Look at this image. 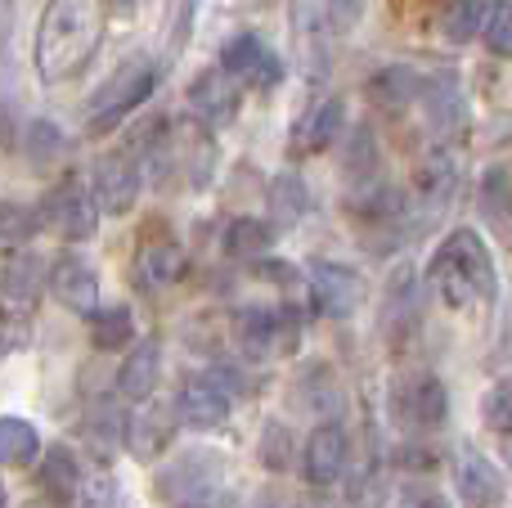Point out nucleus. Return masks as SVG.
I'll use <instances>...</instances> for the list:
<instances>
[{"label":"nucleus","mask_w":512,"mask_h":508,"mask_svg":"<svg viewBox=\"0 0 512 508\" xmlns=\"http://www.w3.org/2000/svg\"><path fill=\"white\" fill-rule=\"evenodd\" d=\"M104 0H45L32 36V63L45 86H68L86 77L104 45Z\"/></svg>","instance_id":"1"},{"label":"nucleus","mask_w":512,"mask_h":508,"mask_svg":"<svg viewBox=\"0 0 512 508\" xmlns=\"http://www.w3.org/2000/svg\"><path fill=\"white\" fill-rule=\"evenodd\" d=\"M427 279H432L436 297L450 311H481L499 293L495 257H490L486 239L477 230H468V225L441 239V248L432 252V266H427Z\"/></svg>","instance_id":"2"},{"label":"nucleus","mask_w":512,"mask_h":508,"mask_svg":"<svg viewBox=\"0 0 512 508\" xmlns=\"http://www.w3.org/2000/svg\"><path fill=\"white\" fill-rule=\"evenodd\" d=\"M153 90H158V63L149 54H135V59L117 63L104 77V86H95L86 104V131L90 135H108L126 122L140 104H149Z\"/></svg>","instance_id":"3"},{"label":"nucleus","mask_w":512,"mask_h":508,"mask_svg":"<svg viewBox=\"0 0 512 508\" xmlns=\"http://www.w3.org/2000/svg\"><path fill=\"white\" fill-rule=\"evenodd\" d=\"M41 225H50V230L59 234V239H68V243L95 239L99 203H95V194H90V185H81L77 176L59 180V185L45 194V203H41Z\"/></svg>","instance_id":"4"},{"label":"nucleus","mask_w":512,"mask_h":508,"mask_svg":"<svg viewBox=\"0 0 512 508\" xmlns=\"http://www.w3.org/2000/svg\"><path fill=\"white\" fill-rule=\"evenodd\" d=\"M144 185V167L131 149H113V153H99L95 167H90V194H95L99 212L108 216H126L140 198Z\"/></svg>","instance_id":"5"},{"label":"nucleus","mask_w":512,"mask_h":508,"mask_svg":"<svg viewBox=\"0 0 512 508\" xmlns=\"http://www.w3.org/2000/svg\"><path fill=\"white\" fill-rule=\"evenodd\" d=\"M306 284H310V302H315V311L333 315V320L355 315L364 306V297H369L364 275L355 266H342V261H315L310 275H306Z\"/></svg>","instance_id":"6"},{"label":"nucleus","mask_w":512,"mask_h":508,"mask_svg":"<svg viewBox=\"0 0 512 508\" xmlns=\"http://www.w3.org/2000/svg\"><path fill=\"white\" fill-rule=\"evenodd\" d=\"M221 68L230 72L239 86H252V90H274L283 81L279 50H270V45H265L261 36H252V32H239V36H230V41H225Z\"/></svg>","instance_id":"7"},{"label":"nucleus","mask_w":512,"mask_h":508,"mask_svg":"<svg viewBox=\"0 0 512 508\" xmlns=\"http://www.w3.org/2000/svg\"><path fill=\"white\" fill-rule=\"evenodd\" d=\"M189 108L203 126H230L239 122V108H243V86L230 77V72L216 63V68L194 72L189 81Z\"/></svg>","instance_id":"8"},{"label":"nucleus","mask_w":512,"mask_h":508,"mask_svg":"<svg viewBox=\"0 0 512 508\" xmlns=\"http://www.w3.org/2000/svg\"><path fill=\"white\" fill-rule=\"evenodd\" d=\"M454 194H459V153L454 149H432L418 158L414 167V203L423 207L427 216H441L445 207L454 203Z\"/></svg>","instance_id":"9"},{"label":"nucleus","mask_w":512,"mask_h":508,"mask_svg":"<svg viewBox=\"0 0 512 508\" xmlns=\"http://www.w3.org/2000/svg\"><path fill=\"white\" fill-rule=\"evenodd\" d=\"M342 131H346V104L337 95H324L319 104H310L306 113L297 117L288 149H292V158H310V153L333 149Z\"/></svg>","instance_id":"10"},{"label":"nucleus","mask_w":512,"mask_h":508,"mask_svg":"<svg viewBox=\"0 0 512 508\" xmlns=\"http://www.w3.org/2000/svg\"><path fill=\"white\" fill-rule=\"evenodd\" d=\"M454 486H459L463 508H504L508 500V482L486 455H477L472 446L459 450V464H454Z\"/></svg>","instance_id":"11"},{"label":"nucleus","mask_w":512,"mask_h":508,"mask_svg":"<svg viewBox=\"0 0 512 508\" xmlns=\"http://www.w3.org/2000/svg\"><path fill=\"white\" fill-rule=\"evenodd\" d=\"M50 293L59 297L68 311L77 315H95L99 311V275L86 257L77 252H63L59 261L50 266Z\"/></svg>","instance_id":"12"},{"label":"nucleus","mask_w":512,"mask_h":508,"mask_svg":"<svg viewBox=\"0 0 512 508\" xmlns=\"http://www.w3.org/2000/svg\"><path fill=\"white\" fill-rule=\"evenodd\" d=\"M301 473H306L310 486H333L337 477L346 473V432L337 428V423H319V428L306 437Z\"/></svg>","instance_id":"13"},{"label":"nucleus","mask_w":512,"mask_h":508,"mask_svg":"<svg viewBox=\"0 0 512 508\" xmlns=\"http://www.w3.org/2000/svg\"><path fill=\"white\" fill-rule=\"evenodd\" d=\"M158 374H162V351L153 338L135 342L131 351H126L122 369H117V396L131 405H144L153 396V387H158Z\"/></svg>","instance_id":"14"},{"label":"nucleus","mask_w":512,"mask_h":508,"mask_svg":"<svg viewBox=\"0 0 512 508\" xmlns=\"http://www.w3.org/2000/svg\"><path fill=\"white\" fill-rule=\"evenodd\" d=\"M185 248H180L176 239H149L140 243V252H135V275H140L144 288H171L185 279Z\"/></svg>","instance_id":"15"},{"label":"nucleus","mask_w":512,"mask_h":508,"mask_svg":"<svg viewBox=\"0 0 512 508\" xmlns=\"http://www.w3.org/2000/svg\"><path fill=\"white\" fill-rule=\"evenodd\" d=\"M180 419L198 432L221 428V423L230 419V396H225L212 378H194V383H185V392H180Z\"/></svg>","instance_id":"16"},{"label":"nucleus","mask_w":512,"mask_h":508,"mask_svg":"<svg viewBox=\"0 0 512 508\" xmlns=\"http://www.w3.org/2000/svg\"><path fill=\"white\" fill-rule=\"evenodd\" d=\"M499 0H445L441 9V36L450 45H468L486 36V23L495 18Z\"/></svg>","instance_id":"17"},{"label":"nucleus","mask_w":512,"mask_h":508,"mask_svg":"<svg viewBox=\"0 0 512 508\" xmlns=\"http://www.w3.org/2000/svg\"><path fill=\"white\" fill-rule=\"evenodd\" d=\"M50 284V270H45V261L36 257V252H23V257H14L5 266V275H0V297L14 306H32L36 297H41V288Z\"/></svg>","instance_id":"18"},{"label":"nucleus","mask_w":512,"mask_h":508,"mask_svg":"<svg viewBox=\"0 0 512 508\" xmlns=\"http://www.w3.org/2000/svg\"><path fill=\"white\" fill-rule=\"evenodd\" d=\"M369 90H373V99H378L382 108H409V104L423 99L427 81L418 77L414 68H382V72H373L369 77Z\"/></svg>","instance_id":"19"},{"label":"nucleus","mask_w":512,"mask_h":508,"mask_svg":"<svg viewBox=\"0 0 512 508\" xmlns=\"http://www.w3.org/2000/svg\"><path fill=\"white\" fill-rule=\"evenodd\" d=\"M306 207H310V198H306L301 176L283 171V176L270 180V225L274 230H292V225L306 216Z\"/></svg>","instance_id":"20"},{"label":"nucleus","mask_w":512,"mask_h":508,"mask_svg":"<svg viewBox=\"0 0 512 508\" xmlns=\"http://www.w3.org/2000/svg\"><path fill=\"white\" fill-rule=\"evenodd\" d=\"M405 419L418 423V428H436V423H445V387H441V378L423 374L418 383L405 387Z\"/></svg>","instance_id":"21"},{"label":"nucleus","mask_w":512,"mask_h":508,"mask_svg":"<svg viewBox=\"0 0 512 508\" xmlns=\"http://www.w3.org/2000/svg\"><path fill=\"white\" fill-rule=\"evenodd\" d=\"M167 441H171V414L162 410V405L144 410L140 419H131V428H126V446L140 459H158L162 450H167Z\"/></svg>","instance_id":"22"},{"label":"nucleus","mask_w":512,"mask_h":508,"mask_svg":"<svg viewBox=\"0 0 512 508\" xmlns=\"http://www.w3.org/2000/svg\"><path fill=\"white\" fill-rule=\"evenodd\" d=\"M274 320H279L274 311H256V306L234 320V342H239V351L248 360H270L274 356Z\"/></svg>","instance_id":"23"},{"label":"nucleus","mask_w":512,"mask_h":508,"mask_svg":"<svg viewBox=\"0 0 512 508\" xmlns=\"http://www.w3.org/2000/svg\"><path fill=\"white\" fill-rule=\"evenodd\" d=\"M41 491L50 495V500H59V504H72L81 495V473H77V459L68 455V450H59L54 446L50 455H45V464H41Z\"/></svg>","instance_id":"24"},{"label":"nucleus","mask_w":512,"mask_h":508,"mask_svg":"<svg viewBox=\"0 0 512 508\" xmlns=\"http://www.w3.org/2000/svg\"><path fill=\"white\" fill-rule=\"evenodd\" d=\"M274 243V225L270 221H256V216H239V221L225 230V252L239 261H256L265 257V248Z\"/></svg>","instance_id":"25"},{"label":"nucleus","mask_w":512,"mask_h":508,"mask_svg":"<svg viewBox=\"0 0 512 508\" xmlns=\"http://www.w3.org/2000/svg\"><path fill=\"white\" fill-rule=\"evenodd\" d=\"M36 450H41V437H36L32 423L5 414V419H0V464L23 468V464H32L36 459Z\"/></svg>","instance_id":"26"},{"label":"nucleus","mask_w":512,"mask_h":508,"mask_svg":"<svg viewBox=\"0 0 512 508\" xmlns=\"http://www.w3.org/2000/svg\"><path fill=\"white\" fill-rule=\"evenodd\" d=\"M90 338H95L99 351H122L131 347L135 338V320L126 306H108V311H95L90 315Z\"/></svg>","instance_id":"27"},{"label":"nucleus","mask_w":512,"mask_h":508,"mask_svg":"<svg viewBox=\"0 0 512 508\" xmlns=\"http://www.w3.org/2000/svg\"><path fill=\"white\" fill-rule=\"evenodd\" d=\"M23 149H27V158H32L36 167H45V162H54V158L68 153V135H63L50 117H32L27 131H23Z\"/></svg>","instance_id":"28"},{"label":"nucleus","mask_w":512,"mask_h":508,"mask_svg":"<svg viewBox=\"0 0 512 508\" xmlns=\"http://www.w3.org/2000/svg\"><path fill=\"white\" fill-rule=\"evenodd\" d=\"M36 230H41V212L36 207L0 198V248H23Z\"/></svg>","instance_id":"29"},{"label":"nucleus","mask_w":512,"mask_h":508,"mask_svg":"<svg viewBox=\"0 0 512 508\" xmlns=\"http://www.w3.org/2000/svg\"><path fill=\"white\" fill-rule=\"evenodd\" d=\"M481 212L499 225H512V171L508 167H490L481 180Z\"/></svg>","instance_id":"30"},{"label":"nucleus","mask_w":512,"mask_h":508,"mask_svg":"<svg viewBox=\"0 0 512 508\" xmlns=\"http://www.w3.org/2000/svg\"><path fill=\"white\" fill-rule=\"evenodd\" d=\"M418 297H423V284H418V270L414 266H396L387 284V311L391 320H414L418 315Z\"/></svg>","instance_id":"31"},{"label":"nucleus","mask_w":512,"mask_h":508,"mask_svg":"<svg viewBox=\"0 0 512 508\" xmlns=\"http://www.w3.org/2000/svg\"><path fill=\"white\" fill-rule=\"evenodd\" d=\"M481 419L490 423L495 432H512V378H499L495 387L486 392V401H481Z\"/></svg>","instance_id":"32"},{"label":"nucleus","mask_w":512,"mask_h":508,"mask_svg":"<svg viewBox=\"0 0 512 508\" xmlns=\"http://www.w3.org/2000/svg\"><path fill=\"white\" fill-rule=\"evenodd\" d=\"M126 428L131 423L122 419V410L117 405H99L95 410V419H90V441H99V446H117V441H126Z\"/></svg>","instance_id":"33"},{"label":"nucleus","mask_w":512,"mask_h":508,"mask_svg":"<svg viewBox=\"0 0 512 508\" xmlns=\"http://www.w3.org/2000/svg\"><path fill=\"white\" fill-rule=\"evenodd\" d=\"M486 50L499 59H512V0L495 9V18L486 23Z\"/></svg>","instance_id":"34"},{"label":"nucleus","mask_w":512,"mask_h":508,"mask_svg":"<svg viewBox=\"0 0 512 508\" xmlns=\"http://www.w3.org/2000/svg\"><path fill=\"white\" fill-rule=\"evenodd\" d=\"M261 464L270 468V473H283V468H288V432H283V428H265Z\"/></svg>","instance_id":"35"},{"label":"nucleus","mask_w":512,"mask_h":508,"mask_svg":"<svg viewBox=\"0 0 512 508\" xmlns=\"http://www.w3.org/2000/svg\"><path fill=\"white\" fill-rule=\"evenodd\" d=\"M27 342H32L27 320H0V360H9L14 351H23Z\"/></svg>","instance_id":"36"},{"label":"nucleus","mask_w":512,"mask_h":508,"mask_svg":"<svg viewBox=\"0 0 512 508\" xmlns=\"http://www.w3.org/2000/svg\"><path fill=\"white\" fill-rule=\"evenodd\" d=\"M360 9H364V0H328V14H333V23L342 27H355V18H360Z\"/></svg>","instance_id":"37"},{"label":"nucleus","mask_w":512,"mask_h":508,"mask_svg":"<svg viewBox=\"0 0 512 508\" xmlns=\"http://www.w3.org/2000/svg\"><path fill=\"white\" fill-rule=\"evenodd\" d=\"M81 495H86V500H81V508H108V504H113V486H108V482L86 486Z\"/></svg>","instance_id":"38"},{"label":"nucleus","mask_w":512,"mask_h":508,"mask_svg":"<svg viewBox=\"0 0 512 508\" xmlns=\"http://www.w3.org/2000/svg\"><path fill=\"white\" fill-rule=\"evenodd\" d=\"M400 508H450V504H445L441 495H432V491H405Z\"/></svg>","instance_id":"39"},{"label":"nucleus","mask_w":512,"mask_h":508,"mask_svg":"<svg viewBox=\"0 0 512 508\" xmlns=\"http://www.w3.org/2000/svg\"><path fill=\"white\" fill-rule=\"evenodd\" d=\"M504 459H508V468H512V432L504 437Z\"/></svg>","instance_id":"40"},{"label":"nucleus","mask_w":512,"mask_h":508,"mask_svg":"<svg viewBox=\"0 0 512 508\" xmlns=\"http://www.w3.org/2000/svg\"><path fill=\"white\" fill-rule=\"evenodd\" d=\"M5 500H9V495H5V482H0V508H5Z\"/></svg>","instance_id":"41"},{"label":"nucleus","mask_w":512,"mask_h":508,"mask_svg":"<svg viewBox=\"0 0 512 508\" xmlns=\"http://www.w3.org/2000/svg\"><path fill=\"white\" fill-rule=\"evenodd\" d=\"M32 508H41V504H32Z\"/></svg>","instance_id":"42"}]
</instances>
